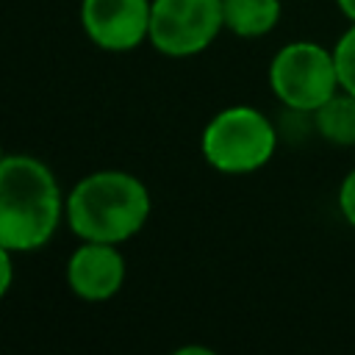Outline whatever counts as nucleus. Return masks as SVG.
Listing matches in <instances>:
<instances>
[{"label":"nucleus","mask_w":355,"mask_h":355,"mask_svg":"<svg viewBox=\"0 0 355 355\" xmlns=\"http://www.w3.org/2000/svg\"><path fill=\"white\" fill-rule=\"evenodd\" d=\"M14 283V252L0 244V300L8 294Z\"/></svg>","instance_id":"f8f14e48"},{"label":"nucleus","mask_w":355,"mask_h":355,"mask_svg":"<svg viewBox=\"0 0 355 355\" xmlns=\"http://www.w3.org/2000/svg\"><path fill=\"white\" fill-rule=\"evenodd\" d=\"M150 208V191L133 172L97 169L69 189L64 216L80 241L122 244L144 227Z\"/></svg>","instance_id":"f03ea898"},{"label":"nucleus","mask_w":355,"mask_h":355,"mask_svg":"<svg viewBox=\"0 0 355 355\" xmlns=\"http://www.w3.org/2000/svg\"><path fill=\"white\" fill-rule=\"evenodd\" d=\"M338 211L349 227H355V166L344 175L338 186Z\"/></svg>","instance_id":"9b49d317"},{"label":"nucleus","mask_w":355,"mask_h":355,"mask_svg":"<svg viewBox=\"0 0 355 355\" xmlns=\"http://www.w3.org/2000/svg\"><path fill=\"white\" fill-rule=\"evenodd\" d=\"M280 0H222L225 31L241 39H258L280 22Z\"/></svg>","instance_id":"6e6552de"},{"label":"nucleus","mask_w":355,"mask_h":355,"mask_svg":"<svg viewBox=\"0 0 355 355\" xmlns=\"http://www.w3.org/2000/svg\"><path fill=\"white\" fill-rule=\"evenodd\" d=\"M336 6L349 22H355V0H336Z\"/></svg>","instance_id":"ddd939ff"},{"label":"nucleus","mask_w":355,"mask_h":355,"mask_svg":"<svg viewBox=\"0 0 355 355\" xmlns=\"http://www.w3.org/2000/svg\"><path fill=\"white\" fill-rule=\"evenodd\" d=\"M222 31V0H153L147 42L169 58L208 50Z\"/></svg>","instance_id":"39448f33"},{"label":"nucleus","mask_w":355,"mask_h":355,"mask_svg":"<svg viewBox=\"0 0 355 355\" xmlns=\"http://www.w3.org/2000/svg\"><path fill=\"white\" fill-rule=\"evenodd\" d=\"M333 58H336V72H338L341 89L355 94V22H349V28L338 36V42L333 47Z\"/></svg>","instance_id":"9d476101"},{"label":"nucleus","mask_w":355,"mask_h":355,"mask_svg":"<svg viewBox=\"0 0 355 355\" xmlns=\"http://www.w3.org/2000/svg\"><path fill=\"white\" fill-rule=\"evenodd\" d=\"M64 194L53 169L36 155L0 161V244L11 252L44 247L64 219Z\"/></svg>","instance_id":"f257e3e1"},{"label":"nucleus","mask_w":355,"mask_h":355,"mask_svg":"<svg viewBox=\"0 0 355 355\" xmlns=\"http://www.w3.org/2000/svg\"><path fill=\"white\" fill-rule=\"evenodd\" d=\"M269 89L283 108L316 111L341 89L333 50L308 39L283 44L269 61Z\"/></svg>","instance_id":"20e7f679"},{"label":"nucleus","mask_w":355,"mask_h":355,"mask_svg":"<svg viewBox=\"0 0 355 355\" xmlns=\"http://www.w3.org/2000/svg\"><path fill=\"white\" fill-rule=\"evenodd\" d=\"M153 0H80V28L108 53L136 50L150 36Z\"/></svg>","instance_id":"423d86ee"},{"label":"nucleus","mask_w":355,"mask_h":355,"mask_svg":"<svg viewBox=\"0 0 355 355\" xmlns=\"http://www.w3.org/2000/svg\"><path fill=\"white\" fill-rule=\"evenodd\" d=\"M277 125L252 105L216 111L200 133V153L222 175H250L266 166L277 150Z\"/></svg>","instance_id":"7ed1b4c3"},{"label":"nucleus","mask_w":355,"mask_h":355,"mask_svg":"<svg viewBox=\"0 0 355 355\" xmlns=\"http://www.w3.org/2000/svg\"><path fill=\"white\" fill-rule=\"evenodd\" d=\"M316 136L336 147H355V94L338 89L313 111Z\"/></svg>","instance_id":"1a4fd4ad"},{"label":"nucleus","mask_w":355,"mask_h":355,"mask_svg":"<svg viewBox=\"0 0 355 355\" xmlns=\"http://www.w3.org/2000/svg\"><path fill=\"white\" fill-rule=\"evenodd\" d=\"M125 283V258L119 244L80 241L67 261V286L86 302L111 300Z\"/></svg>","instance_id":"0eeeda50"},{"label":"nucleus","mask_w":355,"mask_h":355,"mask_svg":"<svg viewBox=\"0 0 355 355\" xmlns=\"http://www.w3.org/2000/svg\"><path fill=\"white\" fill-rule=\"evenodd\" d=\"M3 158H6V153H3V144H0V161H3Z\"/></svg>","instance_id":"4468645a"}]
</instances>
